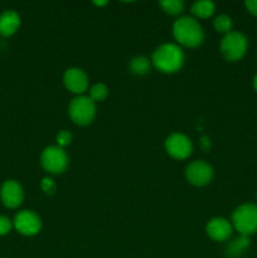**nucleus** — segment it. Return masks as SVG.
Returning a JSON list of instances; mask_svg holds the SVG:
<instances>
[{"mask_svg": "<svg viewBox=\"0 0 257 258\" xmlns=\"http://www.w3.org/2000/svg\"><path fill=\"white\" fill-rule=\"evenodd\" d=\"M151 64L163 73H175L181 70L185 60L183 49L174 43L161 44L151 55Z\"/></svg>", "mask_w": 257, "mask_h": 258, "instance_id": "nucleus-1", "label": "nucleus"}, {"mask_svg": "<svg viewBox=\"0 0 257 258\" xmlns=\"http://www.w3.org/2000/svg\"><path fill=\"white\" fill-rule=\"evenodd\" d=\"M173 37L183 47L196 48L203 43L204 32L196 18L180 17L173 24Z\"/></svg>", "mask_w": 257, "mask_h": 258, "instance_id": "nucleus-2", "label": "nucleus"}, {"mask_svg": "<svg viewBox=\"0 0 257 258\" xmlns=\"http://www.w3.org/2000/svg\"><path fill=\"white\" fill-rule=\"evenodd\" d=\"M232 227L241 236H251L257 232V206L242 204L232 213Z\"/></svg>", "mask_w": 257, "mask_h": 258, "instance_id": "nucleus-3", "label": "nucleus"}, {"mask_svg": "<svg viewBox=\"0 0 257 258\" xmlns=\"http://www.w3.org/2000/svg\"><path fill=\"white\" fill-rule=\"evenodd\" d=\"M68 115L76 125H90L96 117L95 102L86 96H77L71 101L70 106H68Z\"/></svg>", "mask_w": 257, "mask_h": 258, "instance_id": "nucleus-4", "label": "nucleus"}, {"mask_svg": "<svg viewBox=\"0 0 257 258\" xmlns=\"http://www.w3.org/2000/svg\"><path fill=\"white\" fill-rule=\"evenodd\" d=\"M248 42L239 32H231L223 37L221 42V54L228 62H237L246 54Z\"/></svg>", "mask_w": 257, "mask_h": 258, "instance_id": "nucleus-5", "label": "nucleus"}, {"mask_svg": "<svg viewBox=\"0 0 257 258\" xmlns=\"http://www.w3.org/2000/svg\"><path fill=\"white\" fill-rule=\"evenodd\" d=\"M40 165L49 174H62L68 166V156L59 146H48L42 151Z\"/></svg>", "mask_w": 257, "mask_h": 258, "instance_id": "nucleus-6", "label": "nucleus"}, {"mask_svg": "<svg viewBox=\"0 0 257 258\" xmlns=\"http://www.w3.org/2000/svg\"><path fill=\"white\" fill-rule=\"evenodd\" d=\"M13 227L18 233L25 237H33L42 229V221L39 216L33 211H20L15 214Z\"/></svg>", "mask_w": 257, "mask_h": 258, "instance_id": "nucleus-7", "label": "nucleus"}, {"mask_svg": "<svg viewBox=\"0 0 257 258\" xmlns=\"http://www.w3.org/2000/svg\"><path fill=\"white\" fill-rule=\"evenodd\" d=\"M165 150L173 159L184 160L191 155L193 144H191L190 139L184 134L174 133L166 138Z\"/></svg>", "mask_w": 257, "mask_h": 258, "instance_id": "nucleus-8", "label": "nucleus"}, {"mask_svg": "<svg viewBox=\"0 0 257 258\" xmlns=\"http://www.w3.org/2000/svg\"><path fill=\"white\" fill-rule=\"evenodd\" d=\"M185 178L194 186H206L213 179V168L203 160H196L185 169Z\"/></svg>", "mask_w": 257, "mask_h": 258, "instance_id": "nucleus-9", "label": "nucleus"}, {"mask_svg": "<svg viewBox=\"0 0 257 258\" xmlns=\"http://www.w3.org/2000/svg\"><path fill=\"white\" fill-rule=\"evenodd\" d=\"M0 199L7 208L15 209L22 206L24 201V190L17 180H5L0 188Z\"/></svg>", "mask_w": 257, "mask_h": 258, "instance_id": "nucleus-10", "label": "nucleus"}, {"mask_svg": "<svg viewBox=\"0 0 257 258\" xmlns=\"http://www.w3.org/2000/svg\"><path fill=\"white\" fill-rule=\"evenodd\" d=\"M63 83L68 91L76 95H82L88 88V76L78 67L68 68L63 75Z\"/></svg>", "mask_w": 257, "mask_h": 258, "instance_id": "nucleus-11", "label": "nucleus"}, {"mask_svg": "<svg viewBox=\"0 0 257 258\" xmlns=\"http://www.w3.org/2000/svg\"><path fill=\"white\" fill-rule=\"evenodd\" d=\"M206 232L207 234H208L209 238L213 239V241L223 242L227 241V239L232 236L233 227H232L231 222L227 221L226 218L217 217V218L211 219V221L207 223Z\"/></svg>", "mask_w": 257, "mask_h": 258, "instance_id": "nucleus-12", "label": "nucleus"}, {"mask_svg": "<svg viewBox=\"0 0 257 258\" xmlns=\"http://www.w3.org/2000/svg\"><path fill=\"white\" fill-rule=\"evenodd\" d=\"M22 24L20 15L15 10H5L0 14V35L10 37L15 34Z\"/></svg>", "mask_w": 257, "mask_h": 258, "instance_id": "nucleus-13", "label": "nucleus"}, {"mask_svg": "<svg viewBox=\"0 0 257 258\" xmlns=\"http://www.w3.org/2000/svg\"><path fill=\"white\" fill-rule=\"evenodd\" d=\"M214 10H216V5L211 0H201L191 5V14L197 19H208L213 15Z\"/></svg>", "mask_w": 257, "mask_h": 258, "instance_id": "nucleus-14", "label": "nucleus"}, {"mask_svg": "<svg viewBox=\"0 0 257 258\" xmlns=\"http://www.w3.org/2000/svg\"><path fill=\"white\" fill-rule=\"evenodd\" d=\"M249 238L247 236H241L239 238L234 239L227 246L226 253L227 256L231 258H238L243 254V252L248 248Z\"/></svg>", "mask_w": 257, "mask_h": 258, "instance_id": "nucleus-15", "label": "nucleus"}, {"mask_svg": "<svg viewBox=\"0 0 257 258\" xmlns=\"http://www.w3.org/2000/svg\"><path fill=\"white\" fill-rule=\"evenodd\" d=\"M128 68H130L131 73H134V75L144 76L150 72L151 60L149 58L144 57V55H138V57H134L130 60Z\"/></svg>", "mask_w": 257, "mask_h": 258, "instance_id": "nucleus-16", "label": "nucleus"}, {"mask_svg": "<svg viewBox=\"0 0 257 258\" xmlns=\"http://www.w3.org/2000/svg\"><path fill=\"white\" fill-rule=\"evenodd\" d=\"M159 5L164 13L169 15H179L184 10V2L181 0H163L159 2Z\"/></svg>", "mask_w": 257, "mask_h": 258, "instance_id": "nucleus-17", "label": "nucleus"}, {"mask_svg": "<svg viewBox=\"0 0 257 258\" xmlns=\"http://www.w3.org/2000/svg\"><path fill=\"white\" fill-rule=\"evenodd\" d=\"M213 25H214V29H216L217 32L226 35L232 32V25H233V23H232L231 17H228V15L226 14H221L218 15V17H216V19H214L213 22Z\"/></svg>", "mask_w": 257, "mask_h": 258, "instance_id": "nucleus-18", "label": "nucleus"}, {"mask_svg": "<svg viewBox=\"0 0 257 258\" xmlns=\"http://www.w3.org/2000/svg\"><path fill=\"white\" fill-rule=\"evenodd\" d=\"M108 96V87L103 83H96L90 90V98L93 102H101Z\"/></svg>", "mask_w": 257, "mask_h": 258, "instance_id": "nucleus-19", "label": "nucleus"}, {"mask_svg": "<svg viewBox=\"0 0 257 258\" xmlns=\"http://www.w3.org/2000/svg\"><path fill=\"white\" fill-rule=\"evenodd\" d=\"M55 141H57V146H59L60 149L66 148L72 143V134L67 130L59 131L55 136Z\"/></svg>", "mask_w": 257, "mask_h": 258, "instance_id": "nucleus-20", "label": "nucleus"}, {"mask_svg": "<svg viewBox=\"0 0 257 258\" xmlns=\"http://www.w3.org/2000/svg\"><path fill=\"white\" fill-rule=\"evenodd\" d=\"M13 228V222L8 217L0 216V237L7 236Z\"/></svg>", "mask_w": 257, "mask_h": 258, "instance_id": "nucleus-21", "label": "nucleus"}, {"mask_svg": "<svg viewBox=\"0 0 257 258\" xmlns=\"http://www.w3.org/2000/svg\"><path fill=\"white\" fill-rule=\"evenodd\" d=\"M40 188L44 193L53 194L55 190V183L50 178H43L42 183H40Z\"/></svg>", "mask_w": 257, "mask_h": 258, "instance_id": "nucleus-22", "label": "nucleus"}, {"mask_svg": "<svg viewBox=\"0 0 257 258\" xmlns=\"http://www.w3.org/2000/svg\"><path fill=\"white\" fill-rule=\"evenodd\" d=\"M244 5H246L247 10H248L252 15L257 17V0H247V2L244 3Z\"/></svg>", "mask_w": 257, "mask_h": 258, "instance_id": "nucleus-23", "label": "nucleus"}, {"mask_svg": "<svg viewBox=\"0 0 257 258\" xmlns=\"http://www.w3.org/2000/svg\"><path fill=\"white\" fill-rule=\"evenodd\" d=\"M202 145H203L204 149L209 148V141H208V139L206 138V136H203V138H202Z\"/></svg>", "mask_w": 257, "mask_h": 258, "instance_id": "nucleus-24", "label": "nucleus"}, {"mask_svg": "<svg viewBox=\"0 0 257 258\" xmlns=\"http://www.w3.org/2000/svg\"><path fill=\"white\" fill-rule=\"evenodd\" d=\"M93 4L97 5V7H103V5H107L108 2H93Z\"/></svg>", "mask_w": 257, "mask_h": 258, "instance_id": "nucleus-25", "label": "nucleus"}, {"mask_svg": "<svg viewBox=\"0 0 257 258\" xmlns=\"http://www.w3.org/2000/svg\"><path fill=\"white\" fill-rule=\"evenodd\" d=\"M253 88H254V91L257 92V75L254 76V78H253Z\"/></svg>", "mask_w": 257, "mask_h": 258, "instance_id": "nucleus-26", "label": "nucleus"}, {"mask_svg": "<svg viewBox=\"0 0 257 258\" xmlns=\"http://www.w3.org/2000/svg\"><path fill=\"white\" fill-rule=\"evenodd\" d=\"M256 198H257V193H256Z\"/></svg>", "mask_w": 257, "mask_h": 258, "instance_id": "nucleus-27", "label": "nucleus"}]
</instances>
